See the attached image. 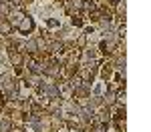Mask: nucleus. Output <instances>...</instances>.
<instances>
[{
  "label": "nucleus",
  "mask_w": 151,
  "mask_h": 132,
  "mask_svg": "<svg viewBox=\"0 0 151 132\" xmlns=\"http://www.w3.org/2000/svg\"><path fill=\"white\" fill-rule=\"evenodd\" d=\"M20 30H22V32H28V30H32V18H28V16H26V18L20 22Z\"/></svg>",
  "instance_id": "obj_1"
},
{
  "label": "nucleus",
  "mask_w": 151,
  "mask_h": 132,
  "mask_svg": "<svg viewBox=\"0 0 151 132\" xmlns=\"http://www.w3.org/2000/svg\"><path fill=\"white\" fill-rule=\"evenodd\" d=\"M26 48H28V52H34V48H36V42H28V44H26Z\"/></svg>",
  "instance_id": "obj_2"
}]
</instances>
